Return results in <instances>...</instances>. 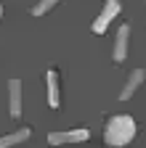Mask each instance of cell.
I'll list each match as a JSON object with an SVG mask.
<instances>
[{
	"label": "cell",
	"mask_w": 146,
	"mask_h": 148,
	"mask_svg": "<svg viewBox=\"0 0 146 148\" xmlns=\"http://www.w3.org/2000/svg\"><path fill=\"white\" fill-rule=\"evenodd\" d=\"M8 111L13 119L21 116V79H8Z\"/></svg>",
	"instance_id": "obj_4"
},
{
	"label": "cell",
	"mask_w": 146,
	"mask_h": 148,
	"mask_svg": "<svg viewBox=\"0 0 146 148\" xmlns=\"http://www.w3.org/2000/svg\"><path fill=\"white\" fill-rule=\"evenodd\" d=\"M56 3H59V0H37V3H35V8H32V16H43V13H48Z\"/></svg>",
	"instance_id": "obj_9"
},
{
	"label": "cell",
	"mask_w": 146,
	"mask_h": 148,
	"mask_svg": "<svg viewBox=\"0 0 146 148\" xmlns=\"http://www.w3.org/2000/svg\"><path fill=\"white\" fill-rule=\"evenodd\" d=\"M127 40H130V27H127V24H120L117 37H114V61L117 64H122L125 56H127Z\"/></svg>",
	"instance_id": "obj_7"
},
{
	"label": "cell",
	"mask_w": 146,
	"mask_h": 148,
	"mask_svg": "<svg viewBox=\"0 0 146 148\" xmlns=\"http://www.w3.org/2000/svg\"><path fill=\"white\" fill-rule=\"evenodd\" d=\"M90 132L88 130H66V132H48V143L51 145H64V143H82L88 140Z\"/></svg>",
	"instance_id": "obj_3"
},
{
	"label": "cell",
	"mask_w": 146,
	"mask_h": 148,
	"mask_svg": "<svg viewBox=\"0 0 146 148\" xmlns=\"http://www.w3.org/2000/svg\"><path fill=\"white\" fill-rule=\"evenodd\" d=\"M143 79H146V71H143V69H133L130 74H127L125 87L120 90V101H130V98L136 95V90L143 85Z\"/></svg>",
	"instance_id": "obj_6"
},
{
	"label": "cell",
	"mask_w": 146,
	"mask_h": 148,
	"mask_svg": "<svg viewBox=\"0 0 146 148\" xmlns=\"http://www.w3.org/2000/svg\"><path fill=\"white\" fill-rule=\"evenodd\" d=\"M117 13H120V0H104V8H101V13L96 16V21H93V32H96V34H104L106 27L114 21Z\"/></svg>",
	"instance_id": "obj_2"
},
{
	"label": "cell",
	"mask_w": 146,
	"mask_h": 148,
	"mask_svg": "<svg viewBox=\"0 0 146 148\" xmlns=\"http://www.w3.org/2000/svg\"><path fill=\"white\" fill-rule=\"evenodd\" d=\"M0 18H3V5H0Z\"/></svg>",
	"instance_id": "obj_10"
},
{
	"label": "cell",
	"mask_w": 146,
	"mask_h": 148,
	"mask_svg": "<svg viewBox=\"0 0 146 148\" xmlns=\"http://www.w3.org/2000/svg\"><path fill=\"white\" fill-rule=\"evenodd\" d=\"M45 90H48V106L59 108L61 106V92H59V71L56 69L45 71Z\"/></svg>",
	"instance_id": "obj_5"
},
{
	"label": "cell",
	"mask_w": 146,
	"mask_h": 148,
	"mask_svg": "<svg viewBox=\"0 0 146 148\" xmlns=\"http://www.w3.org/2000/svg\"><path fill=\"white\" fill-rule=\"evenodd\" d=\"M29 135H32V130H29V127L13 130V132H8V135H0V148H11V145H19V143L29 140Z\"/></svg>",
	"instance_id": "obj_8"
},
{
	"label": "cell",
	"mask_w": 146,
	"mask_h": 148,
	"mask_svg": "<svg viewBox=\"0 0 146 148\" xmlns=\"http://www.w3.org/2000/svg\"><path fill=\"white\" fill-rule=\"evenodd\" d=\"M136 138V119L130 114H114L112 119L106 122L104 127V140L106 145H114V148H122Z\"/></svg>",
	"instance_id": "obj_1"
}]
</instances>
